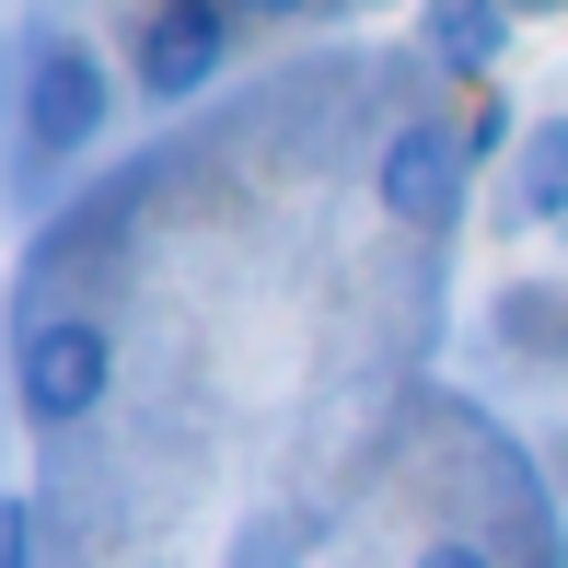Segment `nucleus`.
<instances>
[{"label": "nucleus", "instance_id": "nucleus-1", "mask_svg": "<svg viewBox=\"0 0 568 568\" xmlns=\"http://www.w3.org/2000/svg\"><path fill=\"white\" fill-rule=\"evenodd\" d=\"M105 383H116V337H105L93 314H36V325H23L12 395H23V418H36V429L93 418V406H105Z\"/></svg>", "mask_w": 568, "mask_h": 568}, {"label": "nucleus", "instance_id": "nucleus-2", "mask_svg": "<svg viewBox=\"0 0 568 568\" xmlns=\"http://www.w3.org/2000/svg\"><path fill=\"white\" fill-rule=\"evenodd\" d=\"M464 186H476V151H464V128H442V116H406L395 140L372 151V210L395 232H442L464 210Z\"/></svg>", "mask_w": 568, "mask_h": 568}, {"label": "nucleus", "instance_id": "nucleus-3", "mask_svg": "<svg viewBox=\"0 0 568 568\" xmlns=\"http://www.w3.org/2000/svg\"><path fill=\"white\" fill-rule=\"evenodd\" d=\"M105 116H116V82H105L93 47H70V36L23 47V140H36V151H93Z\"/></svg>", "mask_w": 568, "mask_h": 568}, {"label": "nucleus", "instance_id": "nucleus-4", "mask_svg": "<svg viewBox=\"0 0 568 568\" xmlns=\"http://www.w3.org/2000/svg\"><path fill=\"white\" fill-rule=\"evenodd\" d=\"M221 59H232V0H151V23H140L151 105H186L197 82H221Z\"/></svg>", "mask_w": 568, "mask_h": 568}, {"label": "nucleus", "instance_id": "nucleus-5", "mask_svg": "<svg viewBox=\"0 0 568 568\" xmlns=\"http://www.w3.org/2000/svg\"><path fill=\"white\" fill-rule=\"evenodd\" d=\"M499 47H510V0H429V59L453 82H487Z\"/></svg>", "mask_w": 568, "mask_h": 568}, {"label": "nucleus", "instance_id": "nucleus-6", "mask_svg": "<svg viewBox=\"0 0 568 568\" xmlns=\"http://www.w3.org/2000/svg\"><path fill=\"white\" fill-rule=\"evenodd\" d=\"M510 210H523L534 232L568 221V116H534L523 128V174H510Z\"/></svg>", "mask_w": 568, "mask_h": 568}, {"label": "nucleus", "instance_id": "nucleus-7", "mask_svg": "<svg viewBox=\"0 0 568 568\" xmlns=\"http://www.w3.org/2000/svg\"><path fill=\"white\" fill-rule=\"evenodd\" d=\"M406 568H499V557H487V546H476V534H429V546H418V557H406Z\"/></svg>", "mask_w": 568, "mask_h": 568}, {"label": "nucleus", "instance_id": "nucleus-8", "mask_svg": "<svg viewBox=\"0 0 568 568\" xmlns=\"http://www.w3.org/2000/svg\"><path fill=\"white\" fill-rule=\"evenodd\" d=\"M499 140H510V105H476V116H464V151H476V163H487Z\"/></svg>", "mask_w": 568, "mask_h": 568}, {"label": "nucleus", "instance_id": "nucleus-9", "mask_svg": "<svg viewBox=\"0 0 568 568\" xmlns=\"http://www.w3.org/2000/svg\"><path fill=\"white\" fill-rule=\"evenodd\" d=\"M12 568H36V523H23V510H12Z\"/></svg>", "mask_w": 568, "mask_h": 568}, {"label": "nucleus", "instance_id": "nucleus-10", "mask_svg": "<svg viewBox=\"0 0 568 568\" xmlns=\"http://www.w3.org/2000/svg\"><path fill=\"white\" fill-rule=\"evenodd\" d=\"M232 12H267L278 23V12H314V0H232Z\"/></svg>", "mask_w": 568, "mask_h": 568}]
</instances>
